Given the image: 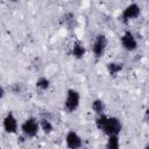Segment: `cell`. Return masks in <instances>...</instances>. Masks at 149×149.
<instances>
[{
	"mask_svg": "<svg viewBox=\"0 0 149 149\" xmlns=\"http://www.w3.org/2000/svg\"><path fill=\"white\" fill-rule=\"evenodd\" d=\"M107 47H108V38L104 33H99L93 37L91 43V51L95 57V59H100L105 55Z\"/></svg>",
	"mask_w": 149,
	"mask_h": 149,
	"instance_id": "cell-3",
	"label": "cell"
},
{
	"mask_svg": "<svg viewBox=\"0 0 149 149\" xmlns=\"http://www.w3.org/2000/svg\"><path fill=\"white\" fill-rule=\"evenodd\" d=\"M120 44H121L122 49L128 51V52H134L139 48L137 38L134 35V33L132 30H129V29H126L121 34V36H120Z\"/></svg>",
	"mask_w": 149,
	"mask_h": 149,
	"instance_id": "cell-5",
	"label": "cell"
},
{
	"mask_svg": "<svg viewBox=\"0 0 149 149\" xmlns=\"http://www.w3.org/2000/svg\"><path fill=\"white\" fill-rule=\"evenodd\" d=\"M61 23L66 28V29H73L77 24V19H76V15L74 13L72 12H68L65 13L62 19H61Z\"/></svg>",
	"mask_w": 149,
	"mask_h": 149,
	"instance_id": "cell-11",
	"label": "cell"
},
{
	"mask_svg": "<svg viewBox=\"0 0 149 149\" xmlns=\"http://www.w3.org/2000/svg\"><path fill=\"white\" fill-rule=\"evenodd\" d=\"M86 55V47L80 41H74L71 45V56L74 59H83Z\"/></svg>",
	"mask_w": 149,
	"mask_h": 149,
	"instance_id": "cell-10",
	"label": "cell"
},
{
	"mask_svg": "<svg viewBox=\"0 0 149 149\" xmlns=\"http://www.w3.org/2000/svg\"><path fill=\"white\" fill-rule=\"evenodd\" d=\"M64 141H65V146H66L69 149H80V148H83V146H84L83 137H81L74 129L68 130V133L65 134Z\"/></svg>",
	"mask_w": 149,
	"mask_h": 149,
	"instance_id": "cell-8",
	"label": "cell"
},
{
	"mask_svg": "<svg viewBox=\"0 0 149 149\" xmlns=\"http://www.w3.org/2000/svg\"><path fill=\"white\" fill-rule=\"evenodd\" d=\"M20 130H21V134L26 139H34V137H36L37 134L41 132L40 120L37 118H35V116H28L20 125Z\"/></svg>",
	"mask_w": 149,
	"mask_h": 149,
	"instance_id": "cell-1",
	"label": "cell"
},
{
	"mask_svg": "<svg viewBox=\"0 0 149 149\" xmlns=\"http://www.w3.org/2000/svg\"><path fill=\"white\" fill-rule=\"evenodd\" d=\"M143 121H144L146 125L149 126V106H148V108L144 111V114H143Z\"/></svg>",
	"mask_w": 149,
	"mask_h": 149,
	"instance_id": "cell-18",
	"label": "cell"
},
{
	"mask_svg": "<svg viewBox=\"0 0 149 149\" xmlns=\"http://www.w3.org/2000/svg\"><path fill=\"white\" fill-rule=\"evenodd\" d=\"M107 149H119L120 148V135H109L106 140Z\"/></svg>",
	"mask_w": 149,
	"mask_h": 149,
	"instance_id": "cell-15",
	"label": "cell"
},
{
	"mask_svg": "<svg viewBox=\"0 0 149 149\" xmlns=\"http://www.w3.org/2000/svg\"><path fill=\"white\" fill-rule=\"evenodd\" d=\"M91 111L95 114V115H99V114H102L105 113L106 111V104L102 99L100 98H95L91 101Z\"/></svg>",
	"mask_w": 149,
	"mask_h": 149,
	"instance_id": "cell-12",
	"label": "cell"
},
{
	"mask_svg": "<svg viewBox=\"0 0 149 149\" xmlns=\"http://www.w3.org/2000/svg\"><path fill=\"white\" fill-rule=\"evenodd\" d=\"M140 15H141V6L137 2H130L123 8L120 15V21L123 24H128L130 21L136 20Z\"/></svg>",
	"mask_w": 149,
	"mask_h": 149,
	"instance_id": "cell-4",
	"label": "cell"
},
{
	"mask_svg": "<svg viewBox=\"0 0 149 149\" xmlns=\"http://www.w3.org/2000/svg\"><path fill=\"white\" fill-rule=\"evenodd\" d=\"M125 69V64L122 62H118V61H112V62H108L106 64V71L108 73L109 77L112 78H115L118 77Z\"/></svg>",
	"mask_w": 149,
	"mask_h": 149,
	"instance_id": "cell-9",
	"label": "cell"
},
{
	"mask_svg": "<svg viewBox=\"0 0 149 149\" xmlns=\"http://www.w3.org/2000/svg\"><path fill=\"white\" fill-rule=\"evenodd\" d=\"M50 86H51V81H50V79H49L48 77H45V76H40V77L35 80V87H36V90H38V91H41V92L48 91V90L50 88Z\"/></svg>",
	"mask_w": 149,
	"mask_h": 149,
	"instance_id": "cell-13",
	"label": "cell"
},
{
	"mask_svg": "<svg viewBox=\"0 0 149 149\" xmlns=\"http://www.w3.org/2000/svg\"><path fill=\"white\" fill-rule=\"evenodd\" d=\"M2 129L6 134L13 135L16 134L20 129V125H19V120L15 116V114L13 112H7L5 114V116L2 118Z\"/></svg>",
	"mask_w": 149,
	"mask_h": 149,
	"instance_id": "cell-6",
	"label": "cell"
},
{
	"mask_svg": "<svg viewBox=\"0 0 149 149\" xmlns=\"http://www.w3.org/2000/svg\"><path fill=\"white\" fill-rule=\"evenodd\" d=\"M8 1H9V2H13V3H15V2H17L19 0H8Z\"/></svg>",
	"mask_w": 149,
	"mask_h": 149,
	"instance_id": "cell-21",
	"label": "cell"
},
{
	"mask_svg": "<svg viewBox=\"0 0 149 149\" xmlns=\"http://www.w3.org/2000/svg\"><path fill=\"white\" fill-rule=\"evenodd\" d=\"M40 127H41V132L43 134H45V135H49V134H51L54 132V125L47 118L40 119Z\"/></svg>",
	"mask_w": 149,
	"mask_h": 149,
	"instance_id": "cell-14",
	"label": "cell"
},
{
	"mask_svg": "<svg viewBox=\"0 0 149 149\" xmlns=\"http://www.w3.org/2000/svg\"><path fill=\"white\" fill-rule=\"evenodd\" d=\"M80 105V93L78 90L76 88H68L66 93H65V98H64V102H63V107L64 111L69 114L74 113Z\"/></svg>",
	"mask_w": 149,
	"mask_h": 149,
	"instance_id": "cell-2",
	"label": "cell"
},
{
	"mask_svg": "<svg viewBox=\"0 0 149 149\" xmlns=\"http://www.w3.org/2000/svg\"><path fill=\"white\" fill-rule=\"evenodd\" d=\"M143 148H144V149H149V142H147V143L143 146Z\"/></svg>",
	"mask_w": 149,
	"mask_h": 149,
	"instance_id": "cell-20",
	"label": "cell"
},
{
	"mask_svg": "<svg viewBox=\"0 0 149 149\" xmlns=\"http://www.w3.org/2000/svg\"><path fill=\"white\" fill-rule=\"evenodd\" d=\"M107 120H108V115H106L105 113L97 115L95 116V120H94V125H95L97 129L100 130V132H102L104 128H105V126H106V123H107Z\"/></svg>",
	"mask_w": 149,
	"mask_h": 149,
	"instance_id": "cell-16",
	"label": "cell"
},
{
	"mask_svg": "<svg viewBox=\"0 0 149 149\" xmlns=\"http://www.w3.org/2000/svg\"><path fill=\"white\" fill-rule=\"evenodd\" d=\"M122 121L118 116H108L107 123L101 133H104L106 136L109 135H120L122 132Z\"/></svg>",
	"mask_w": 149,
	"mask_h": 149,
	"instance_id": "cell-7",
	"label": "cell"
},
{
	"mask_svg": "<svg viewBox=\"0 0 149 149\" xmlns=\"http://www.w3.org/2000/svg\"><path fill=\"white\" fill-rule=\"evenodd\" d=\"M9 91L13 93V94H21L22 91H23V85L22 83H13L10 84V87H9Z\"/></svg>",
	"mask_w": 149,
	"mask_h": 149,
	"instance_id": "cell-17",
	"label": "cell"
},
{
	"mask_svg": "<svg viewBox=\"0 0 149 149\" xmlns=\"http://www.w3.org/2000/svg\"><path fill=\"white\" fill-rule=\"evenodd\" d=\"M6 87L3 85H0V99H3L5 95H6Z\"/></svg>",
	"mask_w": 149,
	"mask_h": 149,
	"instance_id": "cell-19",
	"label": "cell"
}]
</instances>
